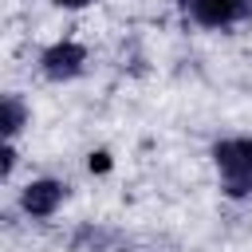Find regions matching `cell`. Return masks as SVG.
Returning <instances> with one entry per match:
<instances>
[{"instance_id": "5b68a950", "label": "cell", "mask_w": 252, "mask_h": 252, "mask_svg": "<svg viewBox=\"0 0 252 252\" xmlns=\"http://www.w3.org/2000/svg\"><path fill=\"white\" fill-rule=\"evenodd\" d=\"M28 126V102L12 91H0V142H12Z\"/></svg>"}, {"instance_id": "8992f818", "label": "cell", "mask_w": 252, "mask_h": 252, "mask_svg": "<svg viewBox=\"0 0 252 252\" xmlns=\"http://www.w3.org/2000/svg\"><path fill=\"white\" fill-rule=\"evenodd\" d=\"M16 161H20V154L12 150V142H0V181H8V177H12Z\"/></svg>"}, {"instance_id": "7a4b0ae2", "label": "cell", "mask_w": 252, "mask_h": 252, "mask_svg": "<svg viewBox=\"0 0 252 252\" xmlns=\"http://www.w3.org/2000/svg\"><path fill=\"white\" fill-rule=\"evenodd\" d=\"M181 12L197 28H236L252 16V0H181Z\"/></svg>"}, {"instance_id": "277c9868", "label": "cell", "mask_w": 252, "mask_h": 252, "mask_svg": "<svg viewBox=\"0 0 252 252\" xmlns=\"http://www.w3.org/2000/svg\"><path fill=\"white\" fill-rule=\"evenodd\" d=\"M67 201V185L59 177H35L20 189V213L32 220H47L59 213V205Z\"/></svg>"}, {"instance_id": "6da1fadb", "label": "cell", "mask_w": 252, "mask_h": 252, "mask_svg": "<svg viewBox=\"0 0 252 252\" xmlns=\"http://www.w3.org/2000/svg\"><path fill=\"white\" fill-rule=\"evenodd\" d=\"M213 165H217V185L228 201L252 197V138L248 134L213 142Z\"/></svg>"}, {"instance_id": "52a82bcc", "label": "cell", "mask_w": 252, "mask_h": 252, "mask_svg": "<svg viewBox=\"0 0 252 252\" xmlns=\"http://www.w3.org/2000/svg\"><path fill=\"white\" fill-rule=\"evenodd\" d=\"M87 165H91V173H94V169H98V173H106V169H110V154H106V150H98V154H91V161H87Z\"/></svg>"}, {"instance_id": "ba28073f", "label": "cell", "mask_w": 252, "mask_h": 252, "mask_svg": "<svg viewBox=\"0 0 252 252\" xmlns=\"http://www.w3.org/2000/svg\"><path fill=\"white\" fill-rule=\"evenodd\" d=\"M55 8H63V12H83V8H91L94 0H51Z\"/></svg>"}, {"instance_id": "3957f363", "label": "cell", "mask_w": 252, "mask_h": 252, "mask_svg": "<svg viewBox=\"0 0 252 252\" xmlns=\"http://www.w3.org/2000/svg\"><path fill=\"white\" fill-rule=\"evenodd\" d=\"M87 71V47L79 39H55L39 51V75L47 83H71Z\"/></svg>"}]
</instances>
